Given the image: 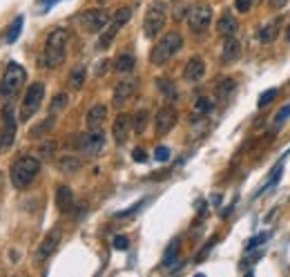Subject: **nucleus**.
I'll return each instance as SVG.
<instances>
[{"label": "nucleus", "instance_id": "nucleus-1", "mask_svg": "<svg viewBox=\"0 0 290 277\" xmlns=\"http://www.w3.org/2000/svg\"><path fill=\"white\" fill-rule=\"evenodd\" d=\"M67 42H69V32L65 27H56L45 40V54H42V60H45V68L54 70L58 65H63L65 54H67Z\"/></svg>", "mask_w": 290, "mask_h": 277}, {"label": "nucleus", "instance_id": "nucleus-2", "mask_svg": "<svg viewBox=\"0 0 290 277\" xmlns=\"http://www.w3.org/2000/svg\"><path fill=\"white\" fill-rule=\"evenodd\" d=\"M38 172H40V159L25 154V156H18V159L13 161L9 176H11L13 188L25 190L27 186H29L31 181H34L36 176H38Z\"/></svg>", "mask_w": 290, "mask_h": 277}, {"label": "nucleus", "instance_id": "nucleus-3", "mask_svg": "<svg viewBox=\"0 0 290 277\" xmlns=\"http://www.w3.org/2000/svg\"><path fill=\"white\" fill-rule=\"evenodd\" d=\"M181 47H183V36L179 34V32H168V34L154 45V50H152V54H150V63L156 65V68H161V65H165L170 58H174V56L181 52Z\"/></svg>", "mask_w": 290, "mask_h": 277}, {"label": "nucleus", "instance_id": "nucleus-4", "mask_svg": "<svg viewBox=\"0 0 290 277\" xmlns=\"http://www.w3.org/2000/svg\"><path fill=\"white\" fill-rule=\"evenodd\" d=\"M25 78H27L25 68L11 60V63L7 65V70H4L2 80H0V98H2V101H9V98H13L18 92H20V88H22V83H25Z\"/></svg>", "mask_w": 290, "mask_h": 277}, {"label": "nucleus", "instance_id": "nucleus-5", "mask_svg": "<svg viewBox=\"0 0 290 277\" xmlns=\"http://www.w3.org/2000/svg\"><path fill=\"white\" fill-rule=\"evenodd\" d=\"M165 18H168V4L156 0L150 4V9L145 12V20H143V32L147 38H156L163 32L165 27Z\"/></svg>", "mask_w": 290, "mask_h": 277}, {"label": "nucleus", "instance_id": "nucleus-6", "mask_svg": "<svg viewBox=\"0 0 290 277\" xmlns=\"http://www.w3.org/2000/svg\"><path fill=\"white\" fill-rule=\"evenodd\" d=\"M42 98H45V85L42 83H31L29 90L25 92V98L20 103V121H29L38 112Z\"/></svg>", "mask_w": 290, "mask_h": 277}, {"label": "nucleus", "instance_id": "nucleus-7", "mask_svg": "<svg viewBox=\"0 0 290 277\" xmlns=\"http://www.w3.org/2000/svg\"><path fill=\"white\" fill-rule=\"evenodd\" d=\"M76 148L78 152H83L85 156H96L105 148V134L101 130H89L87 134H80L76 138Z\"/></svg>", "mask_w": 290, "mask_h": 277}, {"label": "nucleus", "instance_id": "nucleus-8", "mask_svg": "<svg viewBox=\"0 0 290 277\" xmlns=\"http://www.w3.org/2000/svg\"><path fill=\"white\" fill-rule=\"evenodd\" d=\"M212 22V9L208 4H197L188 12V25L194 34H203Z\"/></svg>", "mask_w": 290, "mask_h": 277}, {"label": "nucleus", "instance_id": "nucleus-9", "mask_svg": "<svg viewBox=\"0 0 290 277\" xmlns=\"http://www.w3.org/2000/svg\"><path fill=\"white\" fill-rule=\"evenodd\" d=\"M80 25L83 30H87L89 34H98L109 25V14L105 9H89L80 16Z\"/></svg>", "mask_w": 290, "mask_h": 277}, {"label": "nucleus", "instance_id": "nucleus-10", "mask_svg": "<svg viewBox=\"0 0 290 277\" xmlns=\"http://www.w3.org/2000/svg\"><path fill=\"white\" fill-rule=\"evenodd\" d=\"M177 121H179L177 108H172V105H163V108L156 112V116H154V130H156V134L165 136L174 126H177Z\"/></svg>", "mask_w": 290, "mask_h": 277}, {"label": "nucleus", "instance_id": "nucleus-11", "mask_svg": "<svg viewBox=\"0 0 290 277\" xmlns=\"http://www.w3.org/2000/svg\"><path fill=\"white\" fill-rule=\"evenodd\" d=\"M60 237H63L60 228H51V230L47 232L45 240H42V244L38 246V250H36V255H34L36 264H42V262H47L51 255H54L56 248H58V244H60Z\"/></svg>", "mask_w": 290, "mask_h": 277}, {"label": "nucleus", "instance_id": "nucleus-12", "mask_svg": "<svg viewBox=\"0 0 290 277\" xmlns=\"http://www.w3.org/2000/svg\"><path fill=\"white\" fill-rule=\"evenodd\" d=\"M130 132H132V116L130 114H118V116L114 118V126H112L114 141H116L118 146H123V143L127 141V136H130Z\"/></svg>", "mask_w": 290, "mask_h": 277}, {"label": "nucleus", "instance_id": "nucleus-13", "mask_svg": "<svg viewBox=\"0 0 290 277\" xmlns=\"http://www.w3.org/2000/svg\"><path fill=\"white\" fill-rule=\"evenodd\" d=\"M183 76L188 83H199V80L206 76V60H203L201 56H192V58L188 60V65H185Z\"/></svg>", "mask_w": 290, "mask_h": 277}, {"label": "nucleus", "instance_id": "nucleus-14", "mask_svg": "<svg viewBox=\"0 0 290 277\" xmlns=\"http://www.w3.org/2000/svg\"><path fill=\"white\" fill-rule=\"evenodd\" d=\"M136 92V80L134 78H125L114 88V105L121 108L123 103H127L132 98V94Z\"/></svg>", "mask_w": 290, "mask_h": 277}, {"label": "nucleus", "instance_id": "nucleus-15", "mask_svg": "<svg viewBox=\"0 0 290 277\" xmlns=\"http://www.w3.org/2000/svg\"><path fill=\"white\" fill-rule=\"evenodd\" d=\"M56 208H58L60 212H72L74 210V192L69 186L60 184L58 188H56Z\"/></svg>", "mask_w": 290, "mask_h": 277}, {"label": "nucleus", "instance_id": "nucleus-16", "mask_svg": "<svg viewBox=\"0 0 290 277\" xmlns=\"http://www.w3.org/2000/svg\"><path fill=\"white\" fill-rule=\"evenodd\" d=\"M105 116H107V108L103 103H96L87 110V128L89 130H101L103 123H105Z\"/></svg>", "mask_w": 290, "mask_h": 277}, {"label": "nucleus", "instance_id": "nucleus-17", "mask_svg": "<svg viewBox=\"0 0 290 277\" xmlns=\"http://www.w3.org/2000/svg\"><path fill=\"white\" fill-rule=\"evenodd\" d=\"M4 126L2 130H0V136H2V148H9L13 143V136H16V121H13V114L11 110H4Z\"/></svg>", "mask_w": 290, "mask_h": 277}, {"label": "nucleus", "instance_id": "nucleus-18", "mask_svg": "<svg viewBox=\"0 0 290 277\" xmlns=\"http://www.w3.org/2000/svg\"><path fill=\"white\" fill-rule=\"evenodd\" d=\"M237 30H239V22H237V18L232 16V14H223L221 18H219L217 22V34L223 36V38H230L237 34Z\"/></svg>", "mask_w": 290, "mask_h": 277}, {"label": "nucleus", "instance_id": "nucleus-19", "mask_svg": "<svg viewBox=\"0 0 290 277\" xmlns=\"http://www.w3.org/2000/svg\"><path fill=\"white\" fill-rule=\"evenodd\" d=\"M241 56V42L237 40V38H228L226 40V45H223V50H221V63L223 65H228V63H235L237 58Z\"/></svg>", "mask_w": 290, "mask_h": 277}, {"label": "nucleus", "instance_id": "nucleus-20", "mask_svg": "<svg viewBox=\"0 0 290 277\" xmlns=\"http://www.w3.org/2000/svg\"><path fill=\"white\" fill-rule=\"evenodd\" d=\"M212 103L208 96H199L197 101L192 105V112H190V121H201L203 116H208V114L212 112Z\"/></svg>", "mask_w": 290, "mask_h": 277}, {"label": "nucleus", "instance_id": "nucleus-21", "mask_svg": "<svg viewBox=\"0 0 290 277\" xmlns=\"http://www.w3.org/2000/svg\"><path fill=\"white\" fill-rule=\"evenodd\" d=\"M235 90H237L235 78H221V83L217 85L215 94H217V98H219V101H228V98L232 96V92H235Z\"/></svg>", "mask_w": 290, "mask_h": 277}, {"label": "nucleus", "instance_id": "nucleus-22", "mask_svg": "<svg viewBox=\"0 0 290 277\" xmlns=\"http://www.w3.org/2000/svg\"><path fill=\"white\" fill-rule=\"evenodd\" d=\"M279 30H282V20H273L270 25H266L264 30L259 32V40L261 42H273L275 38L279 36Z\"/></svg>", "mask_w": 290, "mask_h": 277}, {"label": "nucleus", "instance_id": "nucleus-23", "mask_svg": "<svg viewBox=\"0 0 290 277\" xmlns=\"http://www.w3.org/2000/svg\"><path fill=\"white\" fill-rule=\"evenodd\" d=\"M116 34H118V27L114 25V22H109V25L105 27V30L101 32V38H98V50H107L109 45H112V40L116 38Z\"/></svg>", "mask_w": 290, "mask_h": 277}, {"label": "nucleus", "instance_id": "nucleus-24", "mask_svg": "<svg viewBox=\"0 0 290 277\" xmlns=\"http://www.w3.org/2000/svg\"><path fill=\"white\" fill-rule=\"evenodd\" d=\"M85 76H87V70H85V65H78V68H74L69 72V88L72 90H80L85 85Z\"/></svg>", "mask_w": 290, "mask_h": 277}, {"label": "nucleus", "instance_id": "nucleus-25", "mask_svg": "<svg viewBox=\"0 0 290 277\" xmlns=\"http://www.w3.org/2000/svg\"><path fill=\"white\" fill-rule=\"evenodd\" d=\"M80 166H83V164H80L78 156H60V161H58V170H60V172H67V174L78 172Z\"/></svg>", "mask_w": 290, "mask_h": 277}, {"label": "nucleus", "instance_id": "nucleus-26", "mask_svg": "<svg viewBox=\"0 0 290 277\" xmlns=\"http://www.w3.org/2000/svg\"><path fill=\"white\" fill-rule=\"evenodd\" d=\"M134 65H136V60L132 54H118V58L114 60V70L116 72H132Z\"/></svg>", "mask_w": 290, "mask_h": 277}, {"label": "nucleus", "instance_id": "nucleus-27", "mask_svg": "<svg viewBox=\"0 0 290 277\" xmlns=\"http://www.w3.org/2000/svg\"><path fill=\"white\" fill-rule=\"evenodd\" d=\"M179 250H181V244H179V240H174V242L168 246L165 255H163V266H165V268H170V266H172L174 262L179 260Z\"/></svg>", "mask_w": 290, "mask_h": 277}, {"label": "nucleus", "instance_id": "nucleus-28", "mask_svg": "<svg viewBox=\"0 0 290 277\" xmlns=\"http://www.w3.org/2000/svg\"><path fill=\"white\" fill-rule=\"evenodd\" d=\"M147 118H150V114H147L145 110H139V112L132 116V130H134L136 134H143V132H145Z\"/></svg>", "mask_w": 290, "mask_h": 277}, {"label": "nucleus", "instance_id": "nucleus-29", "mask_svg": "<svg viewBox=\"0 0 290 277\" xmlns=\"http://www.w3.org/2000/svg\"><path fill=\"white\" fill-rule=\"evenodd\" d=\"M22 25H25V16L13 18L11 27H9V32H7V42H16L18 40V36H20V32H22Z\"/></svg>", "mask_w": 290, "mask_h": 277}, {"label": "nucleus", "instance_id": "nucleus-30", "mask_svg": "<svg viewBox=\"0 0 290 277\" xmlns=\"http://www.w3.org/2000/svg\"><path fill=\"white\" fill-rule=\"evenodd\" d=\"M159 90L163 92L165 98H170V101H177V88H174V83L170 78H159Z\"/></svg>", "mask_w": 290, "mask_h": 277}, {"label": "nucleus", "instance_id": "nucleus-31", "mask_svg": "<svg viewBox=\"0 0 290 277\" xmlns=\"http://www.w3.org/2000/svg\"><path fill=\"white\" fill-rule=\"evenodd\" d=\"M130 18H132V7H121V9H118L116 14H114L112 22H114V25L118 27V30H121V27L125 25V22L130 20Z\"/></svg>", "mask_w": 290, "mask_h": 277}, {"label": "nucleus", "instance_id": "nucleus-32", "mask_svg": "<svg viewBox=\"0 0 290 277\" xmlns=\"http://www.w3.org/2000/svg\"><path fill=\"white\" fill-rule=\"evenodd\" d=\"M67 108V94L65 92H58L54 98H51V105H49V114H56L60 110Z\"/></svg>", "mask_w": 290, "mask_h": 277}, {"label": "nucleus", "instance_id": "nucleus-33", "mask_svg": "<svg viewBox=\"0 0 290 277\" xmlns=\"http://www.w3.org/2000/svg\"><path fill=\"white\" fill-rule=\"evenodd\" d=\"M54 121H56V116H54V114H49V116L45 118V123H38V126L34 128V130H31V136H42L47 130H51Z\"/></svg>", "mask_w": 290, "mask_h": 277}, {"label": "nucleus", "instance_id": "nucleus-34", "mask_svg": "<svg viewBox=\"0 0 290 277\" xmlns=\"http://www.w3.org/2000/svg\"><path fill=\"white\" fill-rule=\"evenodd\" d=\"M38 152H40V159L42 161H49L51 156H54V152H56V141H45Z\"/></svg>", "mask_w": 290, "mask_h": 277}, {"label": "nucleus", "instance_id": "nucleus-35", "mask_svg": "<svg viewBox=\"0 0 290 277\" xmlns=\"http://www.w3.org/2000/svg\"><path fill=\"white\" fill-rule=\"evenodd\" d=\"M268 237H270V232H259V235H255L253 240L246 244V252H250V250H253V248H257V246H264Z\"/></svg>", "mask_w": 290, "mask_h": 277}, {"label": "nucleus", "instance_id": "nucleus-36", "mask_svg": "<svg viewBox=\"0 0 290 277\" xmlns=\"http://www.w3.org/2000/svg\"><path fill=\"white\" fill-rule=\"evenodd\" d=\"M185 12H190L188 4H185L183 0H174V2H172V16H174V20H181V18L185 16Z\"/></svg>", "mask_w": 290, "mask_h": 277}, {"label": "nucleus", "instance_id": "nucleus-37", "mask_svg": "<svg viewBox=\"0 0 290 277\" xmlns=\"http://www.w3.org/2000/svg\"><path fill=\"white\" fill-rule=\"evenodd\" d=\"M275 96H277V90H275V88L266 90V92L259 96V103H257V105H259V108H266V105H270L275 101Z\"/></svg>", "mask_w": 290, "mask_h": 277}, {"label": "nucleus", "instance_id": "nucleus-38", "mask_svg": "<svg viewBox=\"0 0 290 277\" xmlns=\"http://www.w3.org/2000/svg\"><path fill=\"white\" fill-rule=\"evenodd\" d=\"M288 116H290V105H284V108L279 110L277 114H275V128L284 126V123L288 121Z\"/></svg>", "mask_w": 290, "mask_h": 277}, {"label": "nucleus", "instance_id": "nucleus-39", "mask_svg": "<svg viewBox=\"0 0 290 277\" xmlns=\"http://www.w3.org/2000/svg\"><path fill=\"white\" fill-rule=\"evenodd\" d=\"M235 9L241 14H248L253 9V0H235Z\"/></svg>", "mask_w": 290, "mask_h": 277}, {"label": "nucleus", "instance_id": "nucleus-40", "mask_svg": "<svg viewBox=\"0 0 290 277\" xmlns=\"http://www.w3.org/2000/svg\"><path fill=\"white\" fill-rule=\"evenodd\" d=\"M143 204H145V199H141V202H139V204H134V206H132L130 210H123V212H116V214H114V217H116V219H123V217H130V214H134V212H136V210H141V206H143Z\"/></svg>", "mask_w": 290, "mask_h": 277}, {"label": "nucleus", "instance_id": "nucleus-41", "mask_svg": "<svg viewBox=\"0 0 290 277\" xmlns=\"http://www.w3.org/2000/svg\"><path fill=\"white\" fill-rule=\"evenodd\" d=\"M154 159H156V161H168V159H170V148L159 146V148L154 150Z\"/></svg>", "mask_w": 290, "mask_h": 277}, {"label": "nucleus", "instance_id": "nucleus-42", "mask_svg": "<svg viewBox=\"0 0 290 277\" xmlns=\"http://www.w3.org/2000/svg\"><path fill=\"white\" fill-rule=\"evenodd\" d=\"M112 246L116 248V250H127V246H130V244H127L125 235H116V237H114V242H112Z\"/></svg>", "mask_w": 290, "mask_h": 277}, {"label": "nucleus", "instance_id": "nucleus-43", "mask_svg": "<svg viewBox=\"0 0 290 277\" xmlns=\"http://www.w3.org/2000/svg\"><path fill=\"white\" fill-rule=\"evenodd\" d=\"M215 244H217V237H212V240H210V244H206V248H203V250L199 252V255H197V260H194V262H203V257H206L208 252L212 250V246H215Z\"/></svg>", "mask_w": 290, "mask_h": 277}, {"label": "nucleus", "instance_id": "nucleus-44", "mask_svg": "<svg viewBox=\"0 0 290 277\" xmlns=\"http://www.w3.org/2000/svg\"><path fill=\"white\" fill-rule=\"evenodd\" d=\"M132 159H134L136 164H145V161H147V154H145V150H141V148H136V150L132 152Z\"/></svg>", "mask_w": 290, "mask_h": 277}, {"label": "nucleus", "instance_id": "nucleus-45", "mask_svg": "<svg viewBox=\"0 0 290 277\" xmlns=\"http://www.w3.org/2000/svg\"><path fill=\"white\" fill-rule=\"evenodd\" d=\"M268 2H270V9H282V7H286L288 0H268Z\"/></svg>", "mask_w": 290, "mask_h": 277}, {"label": "nucleus", "instance_id": "nucleus-46", "mask_svg": "<svg viewBox=\"0 0 290 277\" xmlns=\"http://www.w3.org/2000/svg\"><path fill=\"white\" fill-rule=\"evenodd\" d=\"M107 63H109V60H101V65L96 68V76H103V74H105V72H107Z\"/></svg>", "mask_w": 290, "mask_h": 277}, {"label": "nucleus", "instance_id": "nucleus-47", "mask_svg": "<svg viewBox=\"0 0 290 277\" xmlns=\"http://www.w3.org/2000/svg\"><path fill=\"white\" fill-rule=\"evenodd\" d=\"M56 2V0H40V4H42V7H45V9H42V12H47V7H51V4H54Z\"/></svg>", "mask_w": 290, "mask_h": 277}, {"label": "nucleus", "instance_id": "nucleus-48", "mask_svg": "<svg viewBox=\"0 0 290 277\" xmlns=\"http://www.w3.org/2000/svg\"><path fill=\"white\" fill-rule=\"evenodd\" d=\"M286 40H288V42H290V25H288V27H286Z\"/></svg>", "mask_w": 290, "mask_h": 277}, {"label": "nucleus", "instance_id": "nucleus-49", "mask_svg": "<svg viewBox=\"0 0 290 277\" xmlns=\"http://www.w3.org/2000/svg\"><path fill=\"white\" fill-rule=\"evenodd\" d=\"M0 150H2V136H0Z\"/></svg>", "mask_w": 290, "mask_h": 277}]
</instances>
